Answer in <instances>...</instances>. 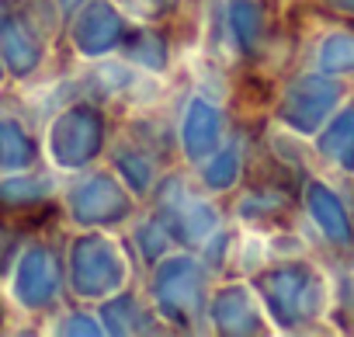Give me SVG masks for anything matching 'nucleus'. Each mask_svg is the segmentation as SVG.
<instances>
[{"label":"nucleus","mask_w":354,"mask_h":337,"mask_svg":"<svg viewBox=\"0 0 354 337\" xmlns=\"http://www.w3.org/2000/svg\"><path fill=\"white\" fill-rule=\"evenodd\" d=\"M316 206L323 209V219H326V226H330V233H333L337 240H347V226H344V216H340V209H337V202H333L330 195H316Z\"/></svg>","instance_id":"f257e3e1"},{"label":"nucleus","mask_w":354,"mask_h":337,"mask_svg":"<svg viewBox=\"0 0 354 337\" xmlns=\"http://www.w3.org/2000/svg\"><path fill=\"white\" fill-rule=\"evenodd\" d=\"M333 139H340V153L337 156H344V160H351L354 156V108L340 118V129L326 139V143H333Z\"/></svg>","instance_id":"f03ea898"}]
</instances>
